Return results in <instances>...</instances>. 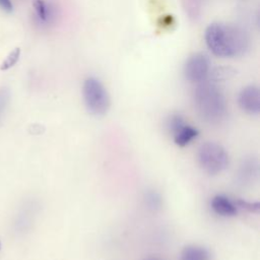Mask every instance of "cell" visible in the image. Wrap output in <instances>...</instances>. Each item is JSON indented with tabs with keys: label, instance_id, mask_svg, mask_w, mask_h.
<instances>
[{
	"label": "cell",
	"instance_id": "2e32d148",
	"mask_svg": "<svg viewBox=\"0 0 260 260\" xmlns=\"http://www.w3.org/2000/svg\"><path fill=\"white\" fill-rule=\"evenodd\" d=\"M0 8L4 11L10 13L13 10V5L10 0H0Z\"/></svg>",
	"mask_w": 260,
	"mask_h": 260
},
{
	"label": "cell",
	"instance_id": "9c48e42d",
	"mask_svg": "<svg viewBox=\"0 0 260 260\" xmlns=\"http://www.w3.org/2000/svg\"><path fill=\"white\" fill-rule=\"evenodd\" d=\"M259 161L256 157H245L238 170L237 181L242 186H250L258 180Z\"/></svg>",
	"mask_w": 260,
	"mask_h": 260
},
{
	"label": "cell",
	"instance_id": "8992f818",
	"mask_svg": "<svg viewBox=\"0 0 260 260\" xmlns=\"http://www.w3.org/2000/svg\"><path fill=\"white\" fill-rule=\"evenodd\" d=\"M210 70L209 58L203 53H195L186 60L183 73L189 82L198 84L207 79Z\"/></svg>",
	"mask_w": 260,
	"mask_h": 260
},
{
	"label": "cell",
	"instance_id": "e0dca14e",
	"mask_svg": "<svg viewBox=\"0 0 260 260\" xmlns=\"http://www.w3.org/2000/svg\"><path fill=\"white\" fill-rule=\"evenodd\" d=\"M145 260H159V259H157V258H147Z\"/></svg>",
	"mask_w": 260,
	"mask_h": 260
},
{
	"label": "cell",
	"instance_id": "5b68a950",
	"mask_svg": "<svg viewBox=\"0 0 260 260\" xmlns=\"http://www.w3.org/2000/svg\"><path fill=\"white\" fill-rule=\"evenodd\" d=\"M167 128L172 134L174 142L181 147L188 145L199 134L198 130L188 124L180 114H172L168 118Z\"/></svg>",
	"mask_w": 260,
	"mask_h": 260
},
{
	"label": "cell",
	"instance_id": "277c9868",
	"mask_svg": "<svg viewBox=\"0 0 260 260\" xmlns=\"http://www.w3.org/2000/svg\"><path fill=\"white\" fill-rule=\"evenodd\" d=\"M82 98L87 112L93 116H104L108 113L111 100L102 81L94 77H87L82 84Z\"/></svg>",
	"mask_w": 260,
	"mask_h": 260
},
{
	"label": "cell",
	"instance_id": "7a4b0ae2",
	"mask_svg": "<svg viewBox=\"0 0 260 260\" xmlns=\"http://www.w3.org/2000/svg\"><path fill=\"white\" fill-rule=\"evenodd\" d=\"M194 108L206 123L218 125L228 116V104L221 89L213 81L198 83L193 92Z\"/></svg>",
	"mask_w": 260,
	"mask_h": 260
},
{
	"label": "cell",
	"instance_id": "ba28073f",
	"mask_svg": "<svg viewBox=\"0 0 260 260\" xmlns=\"http://www.w3.org/2000/svg\"><path fill=\"white\" fill-rule=\"evenodd\" d=\"M240 109L248 115L257 116L260 113V91L256 85H247L238 95Z\"/></svg>",
	"mask_w": 260,
	"mask_h": 260
},
{
	"label": "cell",
	"instance_id": "4fadbf2b",
	"mask_svg": "<svg viewBox=\"0 0 260 260\" xmlns=\"http://www.w3.org/2000/svg\"><path fill=\"white\" fill-rule=\"evenodd\" d=\"M19 57H20V49H19V48L13 49V50L7 55V57L5 58V60L1 63V65H0V70L5 71V70H8V69H10L11 67H13V66L17 63V61L19 60Z\"/></svg>",
	"mask_w": 260,
	"mask_h": 260
},
{
	"label": "cell",
	"instance_id": "9a60e30c",
	"mask_svg": "<svg viewBox=\"0 0 260 260\" xmlns=\"http://www.w3.org/2000/svg\"><path fill=\"white\" fill-rule=\"evenodd\" d=\"M8 100H9V92H8V90L2 88L0 90V119H1V117L3 115V112L5 111V108L7 106Z\"/></svg>",
	"mask_w": 260,
	"mask_h": 260
},
{
	"label": "cell",
	"instance_id": "30bf717a",
	"mask_svg": "<svg viewBox=\"0 0 260 260\" xmlns=\"http://www.w3.org/2000/svg\"><path fill=\"white\" fill-rule=\"evenodd\" d=\"M211 209L218 215L224 217L235 216L238 213V208L234 201H232L229 197L218 194L215 195L210 202Z\"/></svg>",
	"mask_w": 260,
	"mask_h": 260
},
{
	"label": "cell",
	"instance_id": "5bb4252c",
	"mask_svg": "<svg viewBox=\"0 0 260 260\" xmlns=\"http://www.w3.org/2000/svg\"><path fill=\"white\" fill-rule=\"evenodd\" d=\"M234 202H235L237 208H242V209H245L252 213H258L260 210V203L258 201L251 202V201H247L244 199H236Z\"/></svg>",
	"mask_w": 260,
	"mask_h": 260
},
{
	"label": "cell",
	"instance_id": "7c38bea8",
	"mask_svg": "<svg viewBox=\"0 0 260 260\" xmlns=\"http://www.w3.org/2000/svg\"><path fill=\"white\" fill-rule=\"evenodd\" d=\"M144 203L147 209H149L152 212H156L161 209L162 198L156 190L150 189L144 193Z\"/></svg>",
	"mask_w": 260,
	"mask_h": 260
},
{
	"label": "cell",
	"instance_id": "3957f363",
	"mask_svg": "<svg viewBox=\"0 0 260 260\" xmlns=\"http://www.w3.org/2000/svg\"><path fill=\"white\" fill-rule=\"evenodd\" d=\"M197 161L206 174L215 176L228 169L230 165V156L226 149L221 144L213 141H206L198 148Z\"/></svg>",
	"mask_w": 260,
	"mask_h": 260
},
{
	"label": "cell",
	"instance_id": "ac0fdd59",
	"mask_svg": "<svg viewBox=\"0 0 260 260\" xmlns=\"http://www.w3.org/2000/svg\"><path fill=\"white\" fill-rule=\"evenodd\" d=\"M193 1H199V0H193Z\"/></svg>",
	"mask_w": 260,
	"mask_h": 260
},
{
	"label": "cell",
	"instance_id": "d6986e66",
	"mask_svg": "<svg viewBox=\"0 0 260 260\" xmlns=\"http://www.w3.org/2000/svg\"><path fill=\"white\" fill-rule=\"evenodd\" d=\"M0 248H1V244H0Z\"/></svg>",
	"mask_w": 260,
	"mask_h": 260
},
{
	"label": "cell",
	"instance_id": "52a82bcc",
	"mask_svg": "<svg viewBox=\"0 0 260 260\" xmlns=\"http://www.w3.org/2000/svg\"><path fill=\"white\" fill-rule=\"evenodd\" d=\"M32 8L38 23L42 26L54 24L59 17V8L51 0H34Z\"/></svg>",
	"mask_w": 260,
	"mask_h": 260
},
{
	"label": "cell",
	"instance_id": "8fae6325",
	"mask_svg": "<svg viewBox=\"0 0 260 260\" xmlns=\"http://www.w3.org/2000/svg\"><path fill=\"white\" fill-rule=\"evenodd\" d=\"M180 260H211V256L203 246L188 245L181 251Z\"/></svg>",
	"mask_w": 260,
	"mask_h": 260
},
{
	"label": "cell",
	"instance_id": "6da1fadb",
	"mask_svg": "<svg viewBox=\"0 0 260 260\" xmlns=\"http://www.w3.org/2000/svg\"><path fill=\"white\" fill-rule=\"evenodd\" d=\"M204 41L209 51L216 57L236 58L245 55L250 49L247 31L231 23L212 22L204 31Z\"/></svg>",
	"mask_w": 260,
	"mask_h": 260
}]
</instances>
